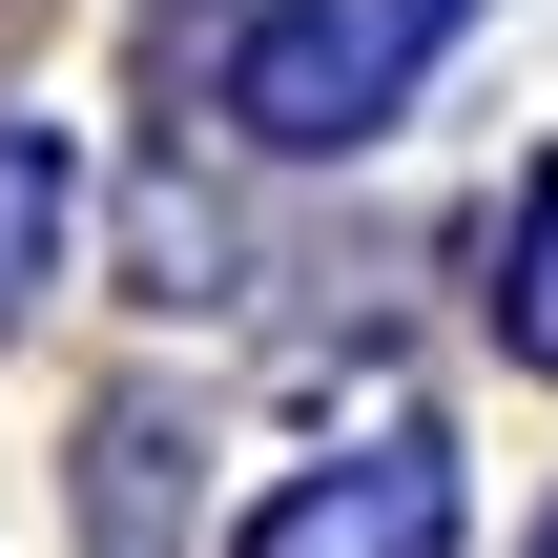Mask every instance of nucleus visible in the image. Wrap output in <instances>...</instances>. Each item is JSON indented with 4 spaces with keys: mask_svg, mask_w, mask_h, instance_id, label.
<instances>
[{
    "mask_svg": "<svg viewBox=\"0 0 558 558\" xmlns=\"http://www.w3.org/2000/svg\"><path fill=\"white\" fill-rule=\"evenodd\" d=\"M393 83H414V41H393V21H352V0H269V21L228 41V124H248V145H290V166L373 145V124H393Z\"/></svg>",
    "mask_w": 558,
    "mask_h": 558,
    "instance_id": "obj_1",
    "label": "nucleus"
},
{
    "mask_svg": "<svg viewBox=\"0 0 558 558\" xmlns=\"http://www.w3.org/2000/svg\"><path fill=\"white\" fill-rule=\"evenodd\" d=\"M62 207H83V166H62V124H0V331H21V290L62 269Z\"/></svg>",
    "mask_w": 558,
    "mask_h": 558,
    "instance_id": "obj_4",
    "label": "nucleus"
},
{
    "mask_svg": "<svg viewBox=\"0 0 558 558\" xmlns=\"http://www.w3.org/2000/svg\"><path fill=\"white\" fill-rule=\"evenodd\" d=\"M435 21H476V0H393V41H435Z\"/></svg>",
    "mask_w": 558,
    "mask_h": 558,
    "instance_id": "obj_5",
    "label": "nucleus"
},
{
    "mask_svg": "<svg viewBox=\"0 0 558 558\" xmlns=\"http://www.w3.org/2000/svg\"><path fill=\"white\" fill-rule=\"evenodd\" d=\"M228 558H456V456H435V435H373V456L290 476Z\"/></svg>",
    "mask_w": 558,
    "mask_h": 558,
    "instance_id": "obj_2",
    "label": "nucleus"
},
{
    "mask_svg": "<svg viewBox=\"0 0 558 558\" xmlns=\"http://www.w3.org/2000/svg\"><path fill=\"white\" fill-rule=\"evenodd\" d=\"M497 352L558 373V145L518 166V207H497Z\"/></svg>",
    "mask_w": 558,
    "mask_h": 558,
    "instance_id": "obj_3",
    "label": "nucleus"
},
{
    "mask_svg": "<svg viewBox=\"0 0 558 558\" xmlns=\"http://www.w3.org/2000/svg\"><path fill=\"white\" fill-rule=\"evenodd\" d=\"M538 558H558V518H538Z\"/></svg>",
    "mask_w": 558,
    "mask_h": 558,
    "instance_id": "obj_6",
    "label": "nucleus"
}]
</instances>
